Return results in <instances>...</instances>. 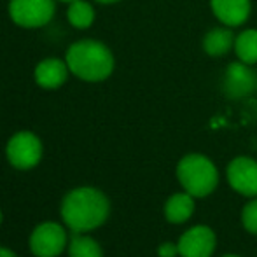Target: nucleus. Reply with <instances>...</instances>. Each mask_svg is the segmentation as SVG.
<instances>
[{
    "mask_svg": "<svg viewBox=\"0 0 257 257\" xmlns=\"http://www.w3.org/2000/svg\"><path fill=\"white\" fill-rule=\"evenodd\" d=\"M180 257H210L215 250V233L208 226H194L180 236Z\"/></svg>",
    "mask_w": 257,
    "mask_h": 257,
    "instance_id": "1a4fd4ad",
    "label": "nucleus"
},
{
    "mask_svg": "<svg viewBox=\"0 0 257 257\" xmlns=\"http://www.w3.org/2000/svg\"><path fill=\"white\" fill-rule=\"evenodd\" d=\"M177 177L186 193L194 198H205L219 184V173L212 161L203 154H187L177 165Z\"/></svg>",
    "mask_w": 257,
    "mask_h": 257,
    "instance_id": "7ed1b4c3",
    "label": "nucleus"
},
{
    "mask_svg": "<svg viewBox=\"0 0 257 257\" xmlns=\"http://www.w3.org/2000/svg\"><path fill=\"white\" fill-rule=\"evenodd\" d=\"M241 222L248 233L257 234V200H252L245 205L243 212H241Z\"/></svg>",
    "mask_w": 257,
    "mask_h": 257,
    "instance_id": "f3484780",
    "label": "nucleus"
},
{
    "mask_svg": "<svg viewBox=\"0 0 257 257\" xmlns=\"http://www.w3.org/2000/svg\"><path fill=\"white\" fill-rule=\"evenodd\" d=\"M67 20L77 30H86L95 23V7L88 0H74L68 4Z\"/></svg>",
    "mask_w": 257,
    "mask_h": 257,
    "instance_id": "4468645a",
    "label": "nucleus"
},
{
    "mask_svg": "<svg viewBox=\"0 0 257 257\" xmlns=\"http://www.w3.org/2000/svg\"><path fill=\"white\" fill-rule=\"evenodd\" d=\"M158 254H159V257H177V255H180V252H179V245L170 243V241H166V243H163L161 247H159Z\"/></svg>",
    "mask_w": 257,
    "mask_h": 257,
    "instance_id": "a211bd4d",
    "label": "nucleus"
},
{
    "mask_svg": "<svg viewBox=\"0 0 257 257\" xmlns=\"http://www.w3.org/2000/svg\"><path fill=\"white\" fill-rule=\"evenodd\" d=\"M234 35L229 30V27L212 28L203 39V49L210 56H224L229 53L231 48H234Z\"/></svg>",
    "mask_w": 257,
    "mask_h": 257,
    "instance_id": "ddd939ff",
    "label": "nucleus"
},
{
    "mask_svg": "<svg viewBox=\"0 0 257 257\" xmlns=\"http://www.w3.org/2000/svg\"><path fill=\"white\" fill-rule=\"evenodd\" d=\"M6 154L14 168H34L42 158V142L32 132H18L7 142Z\"/></svg>",
    "mask_w": 257,
    "mask_h": 257,
    "instance_id": "39448f33",
    "label": "nucleus"
},
{
    "mask_svg": "<svg viewBox=\"0 0 257 257\" xmlns=\"http://www.w3.org/2000/svg\"><path fill=\"white\" fill-rule=\"evenodd\" d=\"M234 51L240 61L247 65L257 63V30H243L234 39Z\"/></svg>",
    "mask_w": 257,
    "mask_h": 257,
    "instance_id": "2eb2a0df",
    "label": "nucleus"
},
{
    "mask_svg": "<svg viewBox=\"0 0 257 257\" xmlns=\"http://www.w3.org/2000/svg\"><path fill=\"white\" fill-rule=\"evenodd\" d=\"M68 75H70V68H68L67 61L54 56L44 58L34 68L35 84L41 86L42 89L61 88L67 82Z\"/></svg>",
    "mask_w": 257,
    "mask_h": 257,
    "instance_id": "9d476101",
    "label": "nucleus"
},
{
    "mask_svg": "<svg viewBox=\"0 0 257 257\" xmlns=\"http://www.w3.org/2000/svg\"><path fill=\"white\" fill-rule=\"evenodd\" d=\"M0 222H2V212H0Z\"/></svg>",
    "mask_w": 257,
    "mask_h": 257,
    "instance_id": "4be33fe9",
    "label": "nucleus"
},
{
    "mask_svg": "<svg viewBox=\"0 0 257 257\" xmlns=\"http://www.w3.org/2000/svg\"><path fill=\"white\" fill-rule=\"evenodd\" d=\"M107 196L95 187H79L68 193L61 205V217L75 233L95 229L108 217Z\"/></svg>",
    "mask_w": 257,
    "mask_h": 257,
    "instance_id": "f03ea898",
    "label": "nucleus"
},
{
    "mask_svg": "<svg viewBox=\"0 0 257 257\" xmlns=\"http://www.w3.org/2000/svg\"><path fill=\"white\" fill-rule=\"evenodd\" d=\"M67 245V233L56 222H44L34 229L30 248L37 257H56Z\"/></svg>",
    "mask_w": 257,
    "mask_h": 257,
    "instance_id": "0eeeda50",
    "label": "nucleus"
},
{
    "mask_svg": "<svg viewBox=\"0 0 257 257\" xmlns=\"http://www.w3.org/2000/svg\"><path fill=\"white\" fill-rule=\"evenodd\" d=\"M7 13L14 25L27 30L42 28L56 13L54 0H9Z\"/></svg>",
    "mask_w": 257,
    "mask_h": 257,
    "instance_id": "20e7f679",
    "label": "nucleus"
},
{
    "mask_svg": "<svg viewBox=\"0 0 257 257\" xmlns=\"http://www.w3.org/2000/svg\"><path fill=\"white\" fill-rule=\"evenodd\" d=\"M194 212V196L189 193H179L168 198L165 205L166 220L172 224H182L193 215Z\"/></svg>",
    "mask_w": 257,
    "mask_h": 257,
    "instance_id": "f8f14e48",
    "label": "nucleus"
},
{
    "mask_svg": "<svg viewBox=\"0 0 257 257\" xmlns=\"http://www.w3.org/2000/svg\"><path fill=\"white\" fill-rule=\"evenodd\" d=\"M68 252H70V257H103L102 248L93 238L79 236V234H74Z\"/></svg>",
    "mask_w": 257,
    "mask_h": 257,
    "instance_id": "dca6fc26",
    "label": "nucleus"
},
{
    "mask_svg": "<svg viewBox=\"0 0 257 257\" xmlns=\"http://www.w3.org/2000/svg\"><path fill=\"white\" fill-rule=\"evenodd\" d=\"M58 2H63V4H70V2H74V0H58Z\"/></svg>",
    "mask_w": 257,
    "mask_h": 257,
    "instance_id": "412c9836",
    "label": "nucleus"
},
{
    "mask_svg": "<svg viewBox=\"0 0 257 257\" xmlns=\"http://www.w3.org/2000/svg\"><path fill=\"white\" fill-rule=\"evenodd\" d=\"M98 4H115V2H121V0H95Z\"/></svg>",
    "mask_w": 257,
    "mask_h": 257,
    "instance_id": "aec40b11",
    "label": "nucleus"
},
{
    "mask_svg": "<svg viewBox=\"0 0 257 257\" xmlns=\"http://www.w3.org/2000/svg\"><path fill=\"white\" fill-rule=\"evenodd\" d=\"M213 14L226 27H240L250 16V0H210Z\"/></svg>",
    "mask_w": 257,
    "mask_h": 257,
    "instance_id": "9b49d317",
    "label": "nucleus"
},
{
    "mask_svg": "<svg viewBox=\"0 0 257 257\" xmlns=\"http://www.w3.org/2000/svg\"><path fill=\"white\" fill-rule=\"evenodd\" d=\"M227 180L236 193L243 196H257V161L252 158H234L227 166Z\"/></svg>",
    "mask_w": 257,
    "mask_h": 257,
    "instance_id": "6e6552de",
    "label": "nucleus"
},
{
    "mask_svg": "<svg viewBox=\"0 0 257 257\" xmlns=\"http://www.w3.org/2000/svg\"><path fill=\"white\" fill-rule=\"evenodd\" d=\"M257 88V75L250 68V65L243 61H234L227 65L222 75V91L226 96L233 100L245 98L252 95Z\"/></svg>",
    "mask_w": 257,
    "mask_h": 257,
    "instance_id": "423d86ee",
    "label": "nucleus"
},
{
    "mask_svg": "<svg viewBox=\"0 0 257 257\" xmlns=\"http://www.w3.org/2000/svg\"><path fill=\"white\" fill-rule=\"evenodd\" d=\"M70 74L86 82H102L114 72L115 60L110 49L95 39H81L65 53Z\"/></svg>",
    "mask_w": 257,
    "mask_h": 257,
    "instance_id": "f257e3e1",
    "label": "nucleus"
},
{
    "mask_svg": "<svg viewBox=\"0 0 257 257\" xmlns=\"http://www.w3.org/2000/svg\"><path fill=\"white\" fill-rule=\"evenodd\" d=\"M224 257H238V255H224Z\"/></svg>",
    "mask_w": 257,
    "mask_h": 257,
    "instance_id": "5701e85b",
    "label": "nucleus"
},
{
    "mask_svg": "<svg viewBox=\"0 0 257 257\" xmlns=\"http://www.w3.org/2000/svg\"><path fill=\"white\" fill-rule=\"evenodd\" d=\"M0 257H16V254L11 250H7V248H2L0 247Z\"/></svg>",
    "mask_w": 257,
    "mask_h": 257,
    "instance_id": "6ab92c4d",
    "label": "nucleus"
}]
</instances>
